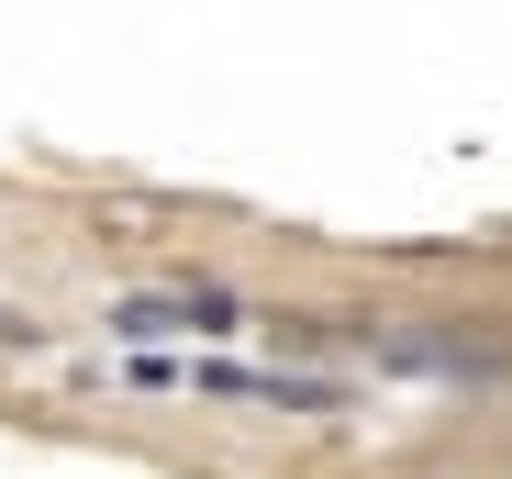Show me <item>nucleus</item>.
<instances>
[{"instance_id": "obj_4", "label": "nucleus", "mask_w": 512, "mask_h": 479, "mask_svg": "<svg viewBox=\"0 0 512 479\" xmlns=\"http://www.w3.org/2000/svg\"><path fill=\"white\" fill-rule=\"evenodd\" d=\"M167 223H179V212H167L156 190H101L90 201V234H167Z\"/></svg>"}, {"instance_id": "obj_3", "label": "nucleus", "mask_w": 512, "mask_h": 479, "mask_svg": "<svg viewBox=\"0 0 512 479\" xmlns=\"http://www.w3.org/2000/svg\"><path fill=\"white\" fill-rule=\"evenodd\" d=\"M379 368H490V346H468V324H401L379 335Z\"/></svg>"}, {"instance_id": "obj_1", "label": "nucleus", "mask_w": 512, "mask_h": 479, "mask_svg": "<svg viewBox=\"0 0 512 479\" xmlns=\"http://www.w3.org/2000/svg\"><path fill=\"white\" fill-rule=\"evenodd\" d=\"M112 335H256V301L179 268L167 290H123V301H112Z\"/></svg>"}, {"instance_id": "obj_2", "label": "nucleus", "mask_w": 512, "mask_h": 479, "mask_svg": "<svg viewBox=\"0 0 512 479\" xmlns=\"http://www.w3.org/2000/svg\"><path fill=\"white\" fill-rule=\"evenodd\" d=\"M190 390L245 402V413H346L357 402L346 379H301V368H190Z\"/></svg>"}]
</instances>
